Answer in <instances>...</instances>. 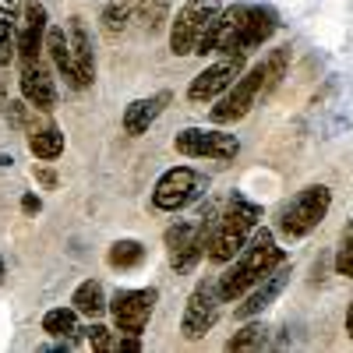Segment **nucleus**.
Here are the masks:
<instances>
[{
	"mask_svg": "<svg viewBox=\"0 0 353 353\" xmlns=\"http://www.w3.org/2000/svg\"><path fill=\"white\" fill-rule=\"evenodd\" d=\"M286 254H283V248L276 244V237H272V230H254L251 233V241L241 248V254L230 261V269L219 276V297H223V304H230V301H241L244 293L254 286V283H261L265 276H269L276 265L283 261Z\"/></svg>",
	"mask_w": 353,
	"mask_h": 353,
	"instance_id": "nucleus-1",
	"label": "nucleus"
},
{
	"mask_svg": "<svg viewBox=\"0 0 353 353\" xmlns=\"http://www.w3.org/2000/svg\"><path fill=\"white\" fill-rule=\"evenodd\" d=\"M258 223H261V205H254L244 194L233 191L223 216L216 219L212 241H209V258L216 265H230L233 258L241 254V248L251 241V233L258 230Z\"/></svg>",
	"mask_w": 353,
	"mask_h": 353,
	"instance_id": "nucleus-2",
	"label": "nucleus"
},
{
	"mask_svg": "<svg viewBox=\"0 0 353 353\" xmlns=\"http://www.w3.org/2000/svg\"><path fill=\"white\" fill-rule=\"evenodd\" d=\"M329 209H332V191L325 184H311L290 205H283V212L276 219V230L283 233L286 241H301L329 216Z\"/></svg>",
	"mask_w": 353,
	"mask_h": 353,
	"instance_id": "nucleus-3",
	"label": "nucleus"
},
{
	"mask_svg": "<svg viewBox=\"0 0 353 353\" xmlns=\"http://www.w3.org/2000/svg\"><path fill=\"white\" fill-rule=\"evenodd\" d=\"M261 92H265V64H254V68H248L237 81H233L226 88V96L209 110V121L212 124H237V121H244Z\"/></svg>",
	"mask_w": 353,
	"mask_h": 353,
	"instance_id": "nucleus-4",
	"label": "nucleus"
},
{
	"mask_svg": "<svg viewBox=\"0 0 353 353\" xmlns=\"http://www.w3.org/2000/svg\"><path fill=\"white\" fill-rule=\"evenodd\" d=\"M219 11H223L219 0H188V4L176 11L173 25H170V50H173L176 57L194 53L201 32L212 25V18H216Z\"/></svg>",
	"mask_w": 353,
	"mask_h": 353,
	"instance_id": "nucleus-5",
	"label": "nucleus"
},
{
	"mask_svg": "<svg viewBox=\"0 0 353 353\" xmlns=\"http://www.w3.org/2000/svg\"><path fill=\"white\" fill-rule=\"evenodd\" d=\"M173 149L188 156V159H233L241 152V141L237 134H226V131H216V128H188L173 138Z\"/></svg>",
	"mask_w": 353,
	"mask_h": 353,
	"instance_id": "nucleus-6",
	"label": "nucleus"
},
{
	"mask_svg": "<svg viewBox=\"0 0 353 353\" xmlns=\"http://www.w3.org/2000/svg\"><path fill=\"white\" fill-rule=\"evenodd\" d=\"M244 74V53H223L216 64H209L201 74L191 78L188 85V99L191 103H212L219 92H226V88L233 85Z\"/></svg>",
	"mask_w": 353,
	"mask_h": 353,
	"instance_id": "nucleus-7",
	"label": "nucleus"
},
{
	"mask_svg": "<svg viewBox=\"0 0 353 353\" xmlns=\"http://www.w3.org/2000/svg\"><path fill=\"white\" fill-rule=\"evenodd\" d=\"M198 188H201V176L191 166H173L156 181L152 205L159 212H181L184 205H191L198 198Z\"/></svg>",
	"mask_w": 353,
	"mask_h": 353,
	"instance_id": "nucleus-8",
	"label": "nucleus"
},
{
	"mask_svg": "<svg viewBox=\"0 0 353 353\" xmlns=\"http://www.w3.org/2000/svg\"><path fill=\"white\" fill-rule=\"evenodd\" d=\"M219 286L216 283H198L194 293L188 297V307H184V318H181V332L184 339H201L205 332H209L216 321H219Z\"/></svg>",
	"mask_w": 353,
	"mask_h": 353,
	"instance_id": "nucleus-9",
	"label": "nucleus"
},
{
	"mask_svg": "<svg viewBox=\"0 0 353 353\" xmlns=\"http://www.w3.org/2000/svg\"><path fill=\"white\" fill-rule=\"evenodd\" d=\"M156 297L159 293L149 286V290H121L110 304V314H113V325L121 332H131V336H141V329L149 325L152 318V307H156Z\"/></svg>",
	"mask_w": 353,
	"mask_h": 353,
	"instance_id": "nucleus-10",
	"label": "nucleus"
},
{
	"mask_svg": "<svg viewBox=\"0 0 353 353\" xmlns=\"http://www.w3.org/2000/svg\"><path fill=\"white\" fill-rule=\"evenodd\" d=\"M290 276H293V265L283 258V261H279L276 269H272L269 276H265L261 283H254V286H251V297H248V301L237 307V318H241V321H251V318H258V314H261V311L269 307V304L279 297V293L286 290Z\"/></svg>",
	"mask_w": 353,
	"mask_h": 353,
	"instance_id": "nucleus-11",
	"label": "nucleus"
},
{
	"mask_svg": "<svg viewBox=\"0 0 353 353\" xmlns=\"http://www.w3.org/2000/svg\"><path fill=\"white\" fill-rule=\"evenodd\" d=\"M68 46H71V88H88L96 81V61H92V43H88V32L81 18H71L68 25Z\"/></svg>",
	"mask_w": 353,
	"mask_h": 353,
	"instance_id": "nucleus-12",
	"label": "nucleus"
},
{
	"mask_svg": "<svg viewBox=\"0 0 353 353\" xmlns=\"http://www.w3.org/2000/svg\"><path fill=\"white\" fill-rule=\"evenodd\" d=\"M18 85H21V96H25V103L28 106H36V110H43V113H50L53 106H57V88H53V78H50V71H46V64L39 61H21V78H18Z\"/></svg>",
	"mask_w": 353,
	"mask_h": 353,
	"instance_id": "nucleus-13",
	"label": "nucleus"
},
{
	"mask_svg": "<svg viewBox=\"0 0 353 353\" xmlns=\"http://www.w3.org/2000/svg\"><path fill=\"white\" fill-rule=\"evenodd\" d=\"M43 39H46V8L39 0H32L25 8V25L18 32V61H36L43 50Z\"/></svg>",
	"mask_w": 353,
	"mask_h": 353,
	"instance_id": "nucleus-14",
	"label": "nucleus"
},
{
	"mask_svg": "<svg viewBox=\"0 0 353 353\" xmlns=\"http://www.w3.org/2000/svg\"><path fill=\"white\" fill-rule=\"evenodd\" d=\"M36 113H43V110H36ZM28 152L36 159H57L64 152V131L50 121L32 117V124H28Z\"/></svg>",
	"mask_w": 353,
	"mask_h": 353,
	"instance_id": "nucleus-15",
	"label": "nucleus"
},
{
	"mask_svg": "<svg viewBox=\"0 0 353 353\" xmlns=\"http://www.w3.org/2000/svg\"><path fill=\"white\" fill-rule=\"evenodd\" d=\"M170 103V92H159V96H152V99H134L128 110H124V131L131 134V138H138V134H145L152 128V121L163 113V106Z\"/></svg>",
	"mask_w": 353,
	"mask_h": 353,
	"instance_id": "nucleus-16",
	"label": "nucleus"
},
{
	"mask_svg": "<svg viewBox=\"0 0 353 353\" xmlns=\"http://www.w3.org/2000/svg\"><path fill=\"white\" fill-rule=\"evenodd\" d=\"M272 32H276V14H272L269 8H248V18H244V39H241L244 53L254 50V46H261Z\"/></svg>",
	"mask_w": 353,
	"mask_h": 353,
	"instance_id": "nucleus-17",
	"label": "nucleus"
},
{
	"mask_svg": "<svg viewBox=\"0 0 353 353\" xmlns=\"http://www.w3.org/2000/svg\"><path fill=\"white\" fill-rule=\"evenodd\" d=\"M43 332L53 336V339H78V311L74 307H53L43 314Z\"/></svg>",
	"mask_w": 353,
	"mask_h": 353,
	"instance_id": "nucleus-18",
	"label": "nucleus"
},
{
	"mask_svg": "<svg viewBox=\"0 0 353 353\" xmlns=\"http://www.w3.org/2000/svg\"><path fill=\"white\" fill-rule=\"evenodd\" d=\"M71 307H74L78 314H85V318H99V314L110 307L106 297H103V283H96V279L81 283V286L74 290V297H71Z\"/></svg>",
	"mask_w": 353,
	"mask_h": 353,
	"instance_id": "nucleus-19",
	"label": "nucleus"
},
{
	"mask_svg": "<svg viewBox=\"0 0 353 353\" xmlns=\"http://www.w3.org/2000/svg\"><path fill=\"white\" fill-rule=\"evenodd\" d=\"M170 14V0H134V21L145 32H159Z\"/></svg>",
	"mask_w": 353,
	"mask_h": 353,
	"instance_id": "nucleus-20",
	"label": "nucleus"
},
{
	"mask_svg": "<svg viewBox=\"0 0 353 353\" xmlns=\"http://www.w3.org/2000/svg\"><path fill=\"white\" fill-rule=\"evenodd\" d=\"M43 46L50 50V61H53V68L68 78V74H71V46H68V32H64L61 25L46 28V43H43Z\"/></svg>",
	"mask_w": 353,
	"mask_h": 353,
	"instance_id": "nucleus-21",
	"label": "nucleus"
},
{
	"mask_svg": "<svg viewBox=\"0 0 353 353\" xmlns=\"http://www.w3.org/2000/svg\"><path fill=\"white\" fill-rule=\"evenodd\" d=\"M131 18H134V0H110L106 11H103V32H106V36L128 32Z\"/></svg>",
	"mask_w": 353,
	"mask_h": 353,
	"instance_id": "nucleus-22",
	"label": "nucleus"
},
{
	"mask_svg": "<svg viewBox=\"0 0 353 353\" xmlns=\"http://www.w3.org/2000/svg\"><path fill=\"white\" fill-rule=\"evenodd\" d=\"M265 343H269V329L261 325V321H251V325H244L241 332H233L226 339V350L233 353H251V350H261Z\"/></svg>",
	"mask_w": 353,
	"mask_h": 353,
	"instance_id": "nucleus-23",
	"label": "nucleus"
},
{
	"mask_svg": "<svg viewBox=\"0 0 353 353\" xmlns=\"http://www.w3.org/2000/svg\"><path fill=\"white\" fill-rule=\"evenodd\" d=\"M106 261L113 265V269H138V265L145 261V248L138 241H117L106 251Z\"/></svg>",
	"mask_w": 353,
	"mask_h": 353,
	"instance_id": "nucleus-24",
	"label": "nucleus"
},
{
	"mask_svg": "<svg viewBox=\"0 0 353 353\" xmlns=\"http://www.w3.org/2000/svg\"><path fill=\"white\" fill-rule=\"evenodd\" d=\"M286 61H290V46H279L272 57H265V92L261 96H269L272 92V88L283 81V74H286Z\"/></svg>",
	"mask_w": 353,
	"mask_h": 353,
	"instance_id": "nucleus-25",
	"label": "nucleus"
},
{
	"mask_svg": "<svg viewBox=\"0 0 353 353\" xmlns=\"http://www.w3.org/2000/svg\"><path fill=\"white\" fill-rule=\"evenodd\" d=\"M18 57V32H14V18L0 14V68H8Z\"/></svg>",
	"mask_w": 353,
	"mask_h": 353,
	"instance_id": "nucleus-26",
	"label": "nucleus"
},
{
	"mask_svg": "<svg viewBox=\"0 0 353 353\" xmlns=\"http://www.w3.org/2000/svg\"><path fill=\"white\" fill-rule=\"evenodd\" d=\"M336 272L353 279V219L346 223L343 237H339V251H336Z\"/></svg>",
	"mask_w": 353,
	"mask_h": 353,
	"instance_id": "nucleus-27",
	"label": "nucleus"
},
{
	"mask_svg": "<svg viewBox=\"0 0 353 353\" xmlns=\"http://www.w3.org/2000/svg\"><path fill=\"white\" fill-rule=\"evenodd\" d=\"M88 346L99 350V353H113V350H117V336H113V329H106V325H92V329H88Z\"/></svg>",
	"mask_w": 353,
	"mask_h": 353,
	"instance_id": "nucleus-28",
	"label": "nucleus"
},
{
	"mask_svg": "<svg viewBox=\"0 0 353 353\" xmlns=\"http://www.w3.org/2000/svg\"><path fill=\"white\" fill-rule=\"evenodd\" d=\"M117 350H121V353H138V350H141V339L131 336V332H124L121 339H117Z\"/></svg>",
	"mask_w": 353,
	"mask_h": 353,
	"instance_id": "nucleus-29",
	"label": "nucleus"
},
{
	"mask_svg": "<svg viewBox=\"0 0 353 353\" xmlns=\"http://www.w3.org/2000/svg\"><path fill=\"white\" fill-rule=\"evenodd\" d=\"M21 212H25V216H39V212H43L39 194H25V198H21Z\"/></svg>",
	"mask_w": 353,
	"mask_h": 353,
	"instance_id": "nucleus-30",
	"label": "nucleus"
},
{
	"mask_svg": "<svg viewBox=\"0 0 353 353\" xmlns=\"http://www.w3.org/2000/svg\"><path fill=\"white\" fill-rule=\"evenodd\" d=\"M36 181H39L43 188H53V184H57V173H53L50 166H36Z\"/></svg>",
	"mask_w": 353,
	"mask_h": 353,
	"instance_id": "nucleus-31",
	"label": "nucleus"
},
{
	"mask_svg": "<svg viewBox=\"0 0 353 353\" xmlns=\"http://www.w3.org/2000/svg\"><path fill=\"white\" fill-rule=\"evenodd\" d=\"M18 8H21V0H0V14H8V18H18Z\"/></svg>",
	"mask_w": 353,
	"mask_h": 353,
	"instance_id": "nucleus-32",
	"label": "nucleus"
},
{
	"mask_svg": "<svg viewBox=\"0 0 353 353\" xmlns=\"http://www.w3.org/2000/svg\"><path fill=\"white\" fill-rule=\"evenodd\" d=\"M346 336L353 339V301H350V311H346Z\"/></svg>",
	"mask_w": 353,
	"mask_h": 353,
	"instance_id": "nucleus-33",
	"label": "nucleus"
},
{
	"mask_svg": "<svg viewBox=\"0 0 353 353\" xmlns=\"http://www.w3.org/2000/svg\"><path fill=\"white\" fill-rule=\"evenodd\" d=\"M8 279V265H4V258H0V283Z\"/></svg>",
	"mask_w": 353,
	"mask_h": 353,
	"instance_id": "nucleus-34",
	"label": "nucleus"
}]
</instances>
